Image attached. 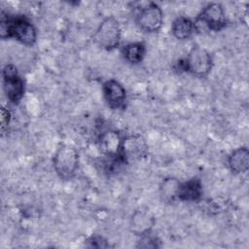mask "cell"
Returning <instances> with one entry per match:
<instances>
[{"mask_svg": "<svg viewBox=\"0 0 249 249\" xmlns=\"http://www.w3.org/2000/svg\"><path fill=\"white\" fill-rule=\"evenodd\" d=\"M0 36L2 39L14 38L26 46H32L37 39V31L35 26L23 16L10 17L1 14L0 20Z\"/></svg>", "mask_w": 249, "mask_h": 249, "instance_id": "obj_1", "label": "cell"}, {"mask_svg": "<svg viewBox=\"0 0 249 249\" xmlns=\"http://www.w3.org/2000/svg\"><path fill=\"white\" fill-rule=\"evenodd\" d=\"M194 25L195 31L199 33L222 30L227 25V18L224 8L219 3H210L206 5L196 16Z\"/></svg>", "mask_w": 249, "mask_h": 249, "instance_id": "obj_2", "label": "cell"}, {"mask_svg": "<svg viewBox=\"0 0 249 249\" xmlns=\"http://www.w3.org/2000/svg\"><path fill=\"white\" fill-rule=\"evenodd\" d=\"M53 167L63 180L71 179L79 167V154L69 145H61L53 156Z\"/></svg>", "mask_w": 249, "mask_h": 249, "instance_id": "obj_3", "label": "cell"}, {"mask_svg": "<svg viewBox=\"0 0 249 249\" xmlns=\"http://www.w3.org/2000/svg\"><path fill=\"white\" fill-rule=\"evenodd\" d=\"M121 27L113 17L104 18L92 36L93 42L100 48L111 51L116 49L121 41Z\"/></svg>", "mask_w": 249, "mask_h": 249, "instance_id": "obj_4", "label": "cell"}, {"mask_svg": "<svg viewBox=\"0 0 249 249\" xmlns=\"http://www.w3.org/2000/svg\"><path fill=\"white\" fill-rule=\"evenodd\" d=\"M211 54L203 48L196 46L191 49L184 61V70L197 77H205L212 69Z\"/></svg>", "mask_w": 249, "mask_h": 249, "instance_id": "obj_5", "label": "cell"}, {"mask_svg": "<svg viewBox=\"0 0 249 249\" xmlns=\"http://www.w3.org/2000/svg\"><path fill=\"white\" fill-rule=\"evenodd\" d=\"M3 88L7 98L18 104L24 94V82L14 64H7L2 71Z\"/></svg>", "mask_w": 249, "mask_h": 249, "instance_id": "obj_6", "label": "cell"}, {"mask_svg": "<svg viewBox=\"0 0 249 249\" xmlns=\"http://www.w3.org/2000/svg\"><path fill=\"white\" fill-rule=\"evenodd\" d=\"M136 22L139 28L145 32H158L163 23L162 10L158 4L149 2L140 8L136 15Z\"/></svg>", "mask_w": 249, "mask_h": 249, "instance_id": "obj_7", "label": "cell"}, {"mask_svg": "<svg viewBox=\"0 0 249 249\" xmlns=\"http://www.w3.org/2000/svg\"><path fill=\"white\" fill-rule=\"evenodd\" d=\"M148 154V145L140 134H129L122 139L120 159L124 161L138 160Z\"/></svg>", "mask_w": 249, "mask_h": 249, "instance_id": "obj_8", "label": "cell"}, {"mask_svg": "<svg viewBox=\"0 0 249 249\" xmlns=\"http://www.w3.org/2000/svg\"><path fill=\"white\" fill-rule=\"evenodd\" d=\"M102 91L107 104L112 109L124 107L126 100V90L120 82L115 79L107 80L103 84Z\"/></svg>", "mask_w": 249, "mask_h": 249, "instance_id": "obj_9", "label": "cell"}, {"mask_svg": "<svg viewBox=\"0 0 249 249\" xmlns=\"http://www.w3.org/2000/svg\"><path fill=\"white\" fill-rule=\"evenodd\" d=\"M122 139L117 131H105L99 137V148L109 158H120Z\"/></svg>", "mask_w": 249, "mask_h": 249, "instance_id": "obj_10", "label": "cell"}, {"mask_svg": "<svg viewBox=\"0 0 249 249\" xmlns=\"http://www.w3.org/2000/svg\"><path fill=\"white\" fill-rule=\"evenodd\" d=\"M202 184L197 178L179 183L176 197L182 201H196L202 196Z\"/></svg>", "mask_w": 249, "mask_h": 249, "instance_id": "obj_11", "label": "cell"}, {"mask_svg": "<svg viewBox=\"0 0 249 249\" xmlns=\"http://www.w3.org/2000/svg\"><path fill=\"white\" fill-rule=\"evenodd\" d=\"M230 169L235 174L245 173L249 168V151L246 147L233 150L228 158Z\"/></svg>", "mask_w": 249, "mask_h": 249, "instance_id": "obj_12", "label": "cell"}, {"mask_svg": "<svg viewBox=\"0 0 249 249\" xmlns=\"http://www.w3.org/2000/svg\"><path fill=\"white\" fill-rule=\"evenodd\" d=\"M155 220L153 216L144 210H137L131 216L130 220V230L138 235H142L146 232L151 231Z\"/></svg>", "mask_w": 249, "mask_h": 249, "instance_id": "obj_13", "label": "cell"}, {"mask_svg": "<svg viewBox=\"0 0 249 249\" xmlns=\"http://www.w3.org/2000/svg\"><path fill=\"white\" fill-rule=\"evenodd\" d=\"M171 32L176 39L187 40L195 32L194 21L187 17H178L172 22Z\"/></svg>", "mask_w": 249, "mask_h": 249, "instance_id": "obj_14", "label": "cell"}, {"mask_svg": "<svg viewBox=\"0 0 249 249\" xmlns=\"http://www.w3.org/2000/svg\"><path fill=\"white\" fill-rule=\"evenodd\" d=\"M146 53V47L141 42H133L125 45L122 50L124 58L131 63L136 64L143 60Z\"/></svg>", "mask_w": 249, "mask_h": 249, "instance_id": "obj_15", "label": "cell"}, {"mask_svg": "<svg viewBox=\"0 0 249 249\" xmlns=\"http://www.w3.org/2000/svg\"><path fill=\"white\" fill-rule=\"evenodd\" d=\"M179 183L180 182L174 178H166L162 181L160 185V195L164 200L172 201L174 198H177L176 195Z\"/></svg>", "mask_w": 249, "mask_h": 249, "instance_id": "obj_16", "label": "cell"}, {"mask_svg": "<svg viewBox=\"0 0 249 249\" xmlns=\"http://www.w3.org/2000/svg\"><path fill=\"white\" fill-rule=\"evenodd\" d=\"M160 241L158 238L154 235H152L151 231L146 232L142 235H140V239L138 241L137 247L141 248H157L160 247Z\"/></svg>", "mask_w": 249, "mask_h": 249, "instance_id": "obj_17", "label": "cell"}, {"mask_svg": "<svg viewBox=\"0 0 249 249\" xmlns=\"http://www.w3.org/2000/svg\"><path fill=\"white\" fill-rule=\"evenodd\" d=\"M0 114H1V129H2V132H5L8 129V126L11 123V119H12L11 112L5 107H1Z\"/></svg>", "mask_w": 249, "mask_h": 249, "instance_id": "obj_18", "label": "cell"}]
</instances>
